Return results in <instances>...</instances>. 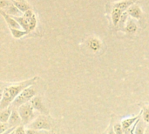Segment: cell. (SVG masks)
Instances as JSON below:
<instances>
[{"instance_id": "cb8c5ba5", "label": "cell", "mask_w": 149, "mask_h": 134, "mask_svg": "<svg viewBox=\"0 0 149 134\" xmlns=\"http://www.w3.org/2000/svg\"><path fill=\"white\" fill-rule=\"evenodd\" d=\"M10 134H16V133H15V131H13V132H12L11 133H10Z\"/></svg>"}, {"instance_id": "5b68a950", "label": "cell", "mask_w": 149, "mask_h": 134, "mask_svg": "<svg viewBox=\"0 0 149 134\" xmlns=\"http://www.w3.org/2000/svg\"><path fill=\"white\" fill-rule=\"evenodd\" d=\"M141 118H142V110H141L140 113L137 116H134V117H130L127 119H124L121 120V126L124 131L125 134H130V129L133 127V126L135 124V122L140 119Z\"/></svg>"}, {"instance_id": "3957f363", "label": "cell", "mask_w": 149, "mask_h": 134, "mask_svg": "<svg viewBox=\"0 0 149 134\" xmlns=\"http://www.w3.org/2000/svg\"><path fill=\"white\" fill-rule=\"evenodd\" d=\"M37 93H38V89L36 87H34V85H31V86L25 88L16 98V99L13 101V103L11 104L10 106L13 109H17L22 105H24L26 103H29L34 97L37 96Z\"/></svg>"}, {"instance_id": "7402d4cb", "label": "cell", "mask_w": 149, "mask_h": 134, "mask_svg": "<svg viewBox=\"0 0 149 134\" xmlns=\"http://www.w3.org/2000/svg\"><path fill=\"white\" fill-rule=\"evenodd\" d=\"M36 134H55L52 131H44V130H41V131H38L37 130V133Z\"/></svg>"}, {"instance_id": "2e32d148", "label": "cell", "mask_w": 149, "mask_h": 134, "mask_svg": "<svg viewBox=\"0 0 149 134\" xmlns=\"http://www.w3.org/2000/svg\"><path fill=\"white\" fill-rule=\"evenodd\" d=\"M9 29L10 31V33H11L12 37L14 38H17V39H19V38L23 37L24 36H25V35H27L29 33L28 31H26L24 30L21 31L19 29H13V28H9Z\"/></svg>"}, {"instance_id": "7a4b0ae2", "label": "cell", "mask_w": 149, "mask_h": 134, "mask_svg": "<svg viewBox=\"0 0 149 134\" xmlns=\"http://www.w3.org/2000/svg\"><path fill=\"white\" fill-rule=\"evenodd\" d=\"M55 120L52 119L50 115L41 114L38 116L30 125L27 126V128L34 129V130H44V131H52L55 126Z\"/></svg>"}, {"instance_id": "7c38bea8", "label": "cell", "mask_w": 149, "mask_h": 134, "mask_svg": "<svg viewBox=\"0 0 149 134\" xmlns=\"http://www.w3.org/2000/svg\"><path fill=\"white\" fill-rule=\"evenodd\" d=\"M123 13H124V11H122L121 10L113 7L112 12H111V17H112V22L114 26H118L119 22H120Z\"/></svg>"}, {"instance_id": "30bf717a", "label": "cell", "mask_w": 149, "mask_h": 134, "mask_svg": "<svg viewBox=\"0 0 149 134\" xmlns=\"http://www.w3.org/2000/svg\"><path fill=\"white\" fill-rule=\"evenodd\" d=\"M134 3V0H120L113 3V7L118 8L122 11H127V9Z\"/></svg>"}, {"instance_id": "d4e9b609", "label": "cell", "mask_w": 149, "mask_h": 134, "mask_svg": "<svg viewBox=\"0 0 149 134\" xmlns=\"http://www.w3.org/2000/svg\"><path fill=\"white\" fill-rule=\"evenodd\" d=\"M17 1H25V0H17Z\"/></svg>"}, {"instance_id": "4fadbf2b", "label": "cell", "mask_w": 149, "mask_h": 134, "mask_svg": "<svg viewBox=\"0 0 149 134\" xmlns=\"http://www.w3.org/2000/svg\"><path fill=\"white\" fill-rule=\"evenodd\" d=\"M12 110H13L12 107L9 106V107L5 108L4 110L1 111V113H0V122L1 123H8L10 117L11 115Z\"/></svg>"}, {"instance_id": "603a6c76", "label": "cell", "mask_w": 149, "mask_h": 134, "mask_svg": "<svg viewBox=\"0 0 149 134\" xmlns=\"http://www.w3.org/2000/svg\"><path fill=\"white\" fill-rule=\"evenodd\" d=\"M145 134H149V124H147V127H146Z\"/></svg>"}, {"instance_id": "d6986e66", "label": "cell", "mask_w": 149, "mask_h": 134, "mask_svg": "<svg viewBox=\"0 0 149 134\" xmlns=\"http://www.w3.org/2000/svg\"><path fill=\"white\" fill-rule=\"evenodd\" d=\"M112 123H113V120H112ZM113 130L116 134H125L123 128H122V126H121V123H119V122L113 123Z\"/></svg>"}, {"instance_id": "ac0fdd59", "label": "cell", "mask_w": 149, "mask_h": 134, "mask_svg": "<svg viewBox=\"0 0 149 134\" xmlns=\"http://www.w3.org/2000/svg\"><path fill=\"white\" fill-rule=\"evenodd\" d=\"M128 17H129V15H128L127 11H125V12L122 14L121 18H120V22H119V24H118L120 30H124L123 27L126 26V24H127V20H128Z\"/></svg>"}, {"instance_id": "9c48e42d", "label": "cell", "mask_w": 149, "mask_h": 134, "mask_svg": "<svg viewBox=\"0 0 149 134\" xmlns=\"http://www.w3.org/2000/svg\"><path fill=\"white\" fill-rule=\"evenodd\" d=\"M1 15L3 16V17L4 18L5 22L7 23V24L9 25V28H13V29H19L21 26L19 24V23L10 15L7 14L6 12H4L3 10H1Z\"/></svg>"}, {"instance_id": "277c9868", "label": "cell", "mask_w": 149, "mask_h": 134, "mask_svg": "<svg viewBox=\"0 0 149 134\" xmlns=\"http://www.w3.org/2000/svg\"><path fill=\"white\" fill-rule=\"evenodd\" d=\"M34 110L35 109L33 108V106H31L30 102L24 105H22L21 106L17 108V111L22 119V125H24V126H27L38 117Z\"/></svg>"}, {"instance_id": "8992f818", "label": "cell", "mask_w": 149, "mask_h": 134, "mask_svg": "<svg viewBox=\"0 0 149 134\" xmlns=\"http://www.w3.org/2000/svg\"><path fill=\"white\" fill-rule=\"evenodd\" d=\"M30 103L31 104V106H33V108L38 111V112H40L41 114H44V115H50L49 114V110L45 107V104L43 103V100H42V97L40 95H37L36 97H34L31 101Z\"/></svg>"}, {"instance_id": "9a60e30c", "label": "cell", "mask_w": 149, "mask_h": 134, "mask_svg": "<svg viewBox=\"0 0 149 134\" xmlns=\"http://www.w3.org/2000/svg\"><path fill=\"white\" fill-rule=\"evenodd\" d=\"M138 30L137 27V24L135 23V21L133 18H128L126 26H125V31L128 33H135Z\"/></svg>"}, {"instance_id": "6da1fadb", "label": "cell", "mask_w": 149, "mask_h": 134, "mask_svg": "<svg viewBox=\"0 0 149 134\" xmlns=\"http://www.w3.org/2000/svg\"><path fill=\"white\" fill-rule=\"evenodd\" d=\"M38 77H33L31 78L12 84H5V86L2 85V96L0 100V110H4L5 108L11 106L16 98L27 87L33 85L38 81Z\"/></svg>"}, {"instance_id": "8fae6325", "label": "cell", "mask_w": 149, "mask_h": 134, "mask_svg": "<svg viewBox=\"0 0 149 134\" xmlns=\"http://www.w3.org/2000/svg\"><path fill=\"white\" fill-rule=\"evenodd\" d=\"M87 45L93 51L96 52L100 50L102 43L98 37H91L87 40Z\"/></svg>"}, {"instance_id": "52a82bcc", "label": "cell", "mask_w": 149, "mask_h": 134, "mask_svg": "<svg viewBox=\"0 0 149 134\" xmlns=\"http://www.w3.org/2000/svg\"><path fill=\"white\" fill-rule=\"evenodd\" d=\"M8 124H9L10 128L17 127L20 125H22V119H21V117L19 115V112H18L17 109H13L12 110V112H11V115H10V119L8 121Z\"/></svg>"}, {"instance_id": "44dd1931", "label": "cell", "mask_w": 149, "mask_h": 134, "mask_svg": "<svg viewBox=\"0 0 149 134\" xmlns=\"http://www.w3.org/2000/svg\"><path fill=\"white\" fill-rule=\"evenodd\" d=\"M103 134H116L114 130H113V123L111 122L110 126H108V128L105 131V133Z\"/></svg>"}, {"instance_id": "ffe728a7", "label": "cell", "mask_w": 149, "mask_h": 134, "mask_svg": "<svg viewBox=\"0 0 149 134\" xmlns=\"http://www.w3.org/2000/svg\"><path fill=\"white\" fill-rule=\"evenodd\" d=\"M0 127H1V133H4L5 131L10 129V126H9L8 123H1L0 124Z\"/></svg>"}, {"instance_id": "ba28073f", "label": "cell", "mask_w": 149, "mask_h": 134, "mask_svg": "<svg viewBox=\"0 0 149 134\" xmlns=\"http://www.w3.org/2000/svg\"><path fill=\"white\" fill-rule=\"evenodd\" d=\"M127 11L129 17H131L134 19H136V20H140L142 17V15H143L141 8L136 3H134L133 5H131L127 9Z\"/></svg>"}, {"instance_id": "e0dca14e", "label": "cell", "mask_w": 149, "mask_h": 134, "mask_svg": "<svg viewBox=\"0 0 149 134\" xmlns=\"http://www.w3.org/2000/svg\"><path fill=\"white\" fill-rule=\"evenodd\" d=\"M141 106V110H142V120L149 124V105L147 104H141L140 105Z\"/></svg>"}, {"instance_id": "5bb4252c", "label": "cell", "mask_w": 149, "mask_h": 134, "mask_svg": "<svg viewBox=\"0 0 149 134\" xmlns=\"http://www.w3.org/2000/svg\"><path fill=\"white\" fill-rule=\"evenodd\" d=\"M12 2H13L14 5H15L22 13H24V12H25L26 10L31 9V5H30L26 1H17V0H12Z\"/></svg>"}]
</instances>
